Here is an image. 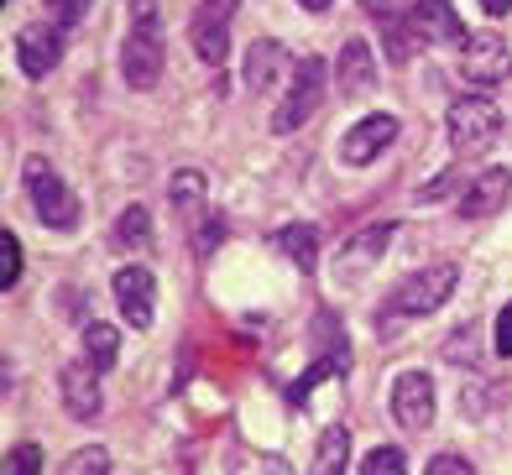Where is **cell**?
<instances>
[{"instance_id": "obj_1", "label": "cell", "mask_w": 512, "mask_h": 475, "mask_svg": "<svg viewBox=\"0 0 512 475\" xmlns=\"http://www.w3.org/2000/svg\"><path fill=\"white\" fill-rule=\"evenodd\" d=\"M445 126H450V147L460 157H481L502 136V110L492 100H481V94H465V100H455L445 110Z\"/></svg>"}, {"instance_id": "obj_2", "label": "cell", "mask_w": 512, "mask_h": 475, "mask_svg": "<svg viewBox=\"0 0 512 475\" xmlns=\"http://www.w3.org/2000/svg\"><path fill=\"white\" fill-rule=\"evenodd\" d=\"M27 194H32L37 220L48 230H74L79 225V194L53 173V162H42V157L27 162Z\"/></svg>"}, {"instance_id": "obj_3", "label": "cell", "mask_w": 512, "mask_h": 475, "mask_svg": "<svg viewBox=\"0 0 512 475\" xmlns=\"http://www.w3.org/2000/svg\"><path fill=\"white\" fill-rule=\"evenodd\" d=\"M324 79H330L324 58H304V63L293 68V89L283 94V105L272 110V131H277V136L298 131V126H304L309 115L319 110V100H324Z\"/></svg>"}, {"instance_id": "obj_4", "label": "cell", "mask_w": 512, "mask_h": 475, "mask_svg": "<svg viewBox=\"0 0 512 475\" xmlns=\"http://www.w3.org/2000/svg\"><path fill=\"white\" fill-rule=\"evenodd\" d=\"M455 282H460V267H455V261H434V267L413 272L403 288L392 293V314H408V319L434 314V308H445V298L455 293Z\"/></svg>"}, {"instance_id": "obj_5", "label": "cell", "mask_w": 512, "mask_h": 475, "mask_svg": "<svg viewBox=\"0 0 512 475\" xmlns=\"http://www.w3.org/2000/svg\"><path fill=\"white\" fill-rule=\"evenodd\" d=\"M460 74L471 79L476 89H492L512 74V53L497 32H471V42L460 47Z\"/></svg>"}, {"instance_id": "obj_6", "label": "cell", "mask_w": 512, "mask_h": 475, "mask_svg": "<svg viewBox=\"0 0 512 475\" xmlns=\"http://www.w3.org/2000/svg\"><path fill=\"white\" fill-rule=\"evenodd\" d=\"M434 408H439V397H434V376L429 371H403L398 382H392V418H398L403 429L424 434L434 423Z\"/></svg>"}, {"instance_id": "obj_7", "label": "cell", "mask_w": 512, "mask_h": 475, "mask_svg": "<svg viewBox=\"0 0 512 475\" xmlns=\"http://www.w3.org/2000/svg\"><path fill=\"white\" fill-rule=\"evenodd\" d=\"M408 27H413L418 42H434V47H465L471 42V32H465V21L450 0H413Z\"/></svg>"}, {"instance_id": "obj_8", "label": "cell", "mask_w": 512, "mask_h": 475, "mask_svg": "<svg viewBox=\"0 0 512 475\" xmlns=\"http://www.w3.org/2000/svg\"><path fill=\"white\" fill-rule=\"evenodd\" d=\"M63 58V27L58 21H32L16 32V63L27 79H48Z\"/></svg>"}, {"instance_id": "obj_9", "label": "cell", "mask_w": 512, "mask_h": 475, "mask_svg": "<svg viewBox=\"0 0 512 475\" xmlns=\"http://www.w3.org/2000/svg\"><path fill=\"white\" fill-rule=\"evenodd\" d=\"M507 194H512V173L507 168H481V173L465 178V188L455 194V209L465 220H486L507 204Z\"/></svg>"}, {"instance_id": "obj_10", "label": "cell", "mask_w": 512, "mask_h": 475, "mask_svg": "<svg viewBox=\"0 0 512 475\" xmlns=\"http://www.w3.org/2000/svg\"><path fill=\"white\" fill-rule=\"evenodd\" d=\"M392 141H398V115H366V121H356L340 136V157L351 162V168H366V162H377V152H387Z\"/></svg>"}, {"instance_id": "obj_11", "label": "cell", "mask_w": 512, "mask_h": 475, "mask_svg": "<svg viewBox=\"0 0 512 475\" xmlns=\"http://www.w3.org/2000/svg\"><path fill=\"white\" fill-rule=\"evenodd\" d=\"M115 288V303H121V314L131 329H152V298H157V277L147 267H121L110 277Z\"/></svg>"}, {"instance_id": "obj_12", "label": "cell", "mask_w": 512, "mask_h": 475, "mask_svg": "<svg viewBox=\"0 0 512 475\" xmlns=\"http://www.w3.org/2000/svg\"><path fill=\"white\" fill-rule=\"evenodd\" d=\"M335 84L345 100H366L371 89H377V53H371V42L366 37H351L340 47V58H335Z\"/></svg>"}, {"instance_id": "obj_13", "label": "cell", "mask_w": 512, "mask_h": 475, "mask_svg": "<svg viewBox=\"0 0 512 475\" xmlns=\"http://www.w3.org/2000/svg\"><path fill=\"white\" fill-rule=\"evenodd\" d=\"M121 74H126L131 89H157V79H162V42H157V32H131L126 37Z\"/></svg>"}, {"instance_id": "obj_14", "label": "cell", "mask_w": 512, "mask_h": 475, "mask_svg": "<svg viewBox=\"0 0 512 475\" xmlns=\"http://www.w3.org/2000/svg\"><path fill=\"white\" fill-rule=\"evenodd\" d=\"M58 387H63V408L74 413V418H100V371L89 366V361L63 366Z\"/></svg>"}, {"instance_id": "obj_15", "label": "cell", "mask_w": 512, "mask_h": 475, "mask_svg": "<svg viewBox=\"0 0 512 475\" xmlns=\"http://www.w3.org/2000/svg\"><path fill=\"white\" fill-rule=\"evenodd\" d=\"M392 230H398V225H366L361 235H351V241H345V251H340V277H361L371 261L387 251Z\"/></svg>"}, {"instance_id": "obj_16", "label": "cell", "mask_w": 512, "mask_h": 475, "mask_svg": "<svg viewBox=\"0 0 512 475\" xmlns=\"http://www.w3.org/2000/svg\"><path fill=\"white\" fill-rule=\"evenodd\" d=\"M345 465H351V429H340V423H335V429L319 434L309 475H345Z\"/></svg>"}, {"instance_id": "obj_17", "label": "cell", "mask_w": 512, "mask_h": 475, "mask_svg": "<svg viewBox=\"0 0 512 475\" xmlns=\"http://www.w3.org/2000/svg\"><path fill=\"white\" fill-rule=\"evenodd\" d=\"M277 251H283L298 272H314L319 267V235H314V225H283V230H277Z\"/></svg>"}, {"instance_id": "obj_18", "label": "cell", "mask_w": 512, "mask_h": 475, "mask_svg": "<svg viewBox=\"0 0 512 475\" xmlns=\"http://www.w3.org/2000/svg\"><path fill=\"white\" fill-rule=\"evenodd\" d=\"M84 355L95 371H110L115 361H121V329L115 324H89L84 329Z\"/></svg>"}, {"instance_id": "obj_19", "label": "cell", "mask_w": 512, "mask_h": 475, "mask_svg": "<svg viewBox=\"0 0 512 475\" xmlns=\"http://www.w3.org/2000/svg\"><path fill=\"white\" fill-rule=\"evenodd\" d=\"M277 68H283V47L277 42H251V53H246V84L251 89H267L277 79Z\"/></svg>"}, {"instance_id": "obj_20", "label": "cell", "mask_w": 512, "mask_h": 475, "mask_svg": "<svg viewBox=\"0 0 512 475\" xmlns=\"http://www.w3.org/2000/svg\"><path fill=\"white\" fill-rule=\"evenodd\" d=\"M115 241L131 246V251H147L152 246V215H147V204H126L121 209V220H115Z\"/></svg>"}, {"instance_id": "obj_21", "label": "cell", "mask_w": 512, "mask_h": 475, "mask_svg": "<svg viewBox=\"0 0 512 475\" xmlns=\"http://www.w3.org/2000/svg\"><path fill=\"white\" fill-rule=\"evenodd\" d=\"M194 53H199V63L220 68L225 53H230V32L225 27H194Z\"/></svg>"}, {"instance_id": "obj_22", "label": "cell", "mask_w": 512, "mask_h": 475, "mask_svg": "<svg viewBox=\"0 0 512 475\" xmlns=\"http://www.w3.org/2000/svg\"><path fill=\"white\" fill-rule=\"evenodd\" d=\"M361 475H408V455H403L398 444H377L361 460Z\"/></svg>"}, {"instance_id": "obj_23", "label": "cell", "mask_w": 512, "mask_h": 475, "mask_svg": "<svg viewBox=\"0 0 512 475\" xmlns=\"http://www.w3.org/2000/svg\"><path fill=\"white\" fill-rule=\"evenodd\" d=\"M58 475H110V455L100 444H84V449H74V455L63 460Z\"/></svg>"}, {"instance_id": "obj_24", "label": "cell", "mask_w": 512, "mask_h": 475, "mask_svg": "<svg viewBox=\"0 0 512 475\" xmlns=\"http://www.w3.org/2000/svg\"><path fill=\"white\" fill-rule=\"evenodd\" d=\"M168 194H173V204H178V209H194V204L204 199V173L183 168V173L173 178V188H168Z\"/></svg>"}, {"instance_id": "obj_25", "label": "cell", "mask_w": 512, "mask_h": 475, "mask_svg": "<svg viewBox=\"0 0 512 475\" xmlns=\"http://www.w3.org/2000/svg\"><path fill=\"white\" fill-rule=\"evenodd\" d=\"M241 0H204L199 16H194V27H225L230 32V16H236Z\"/></svg>"}, {"instance_id": "obj_26", "label": "cell", "mask_w": 512, "mask_h": 475, "mask_svg": "<svg viewBox=\"0 0 512 475\" xmlns=\"http://www.w3.org/2000/svg\"><path fill=\"white\" fill-rule=\"evenodd\" d=\"M6 475H42V449L37 444H16L6 455Z\"/></svg>"}, {"instance_id": "obj_27", "label": "cell", "mask_w": 512, "mask_h": 475, "mask_svg": "<svg viewBox=\"0 0 512 475\" xmlns=\"http://www.w3.org/2000/svg\"><path fill=\"white\" fill-rule=\"evenodd\" d=\"M168 0H131V21H136V32H157V16Z\"/></svg>"}, {"instance_id": "obj_28", "label": "cell", "mask_w": 512, "mask_h": 475, "mask_svg": "<svg viewBox=\"0 0 512 475\" xmlns=\"http://www.w3.org/2000/svg\"><path fill=\"white\" fill-rule=\"evenodd\" d=\"M492 350L512 361V298L502 303V314H497V329H492Z\"/></svg>"}, {"instance_id": "obj_29", "label": "cell", "mask_w": 512, "mask_h": 475, "mask_svg": "<svg viewBox=\"0 0 512 475\" xmlns=\"http://www.w3.org/2000/svg\"><path fill=\"white\" fill-rule=\"evenodd\" d=\"M0 246H6V272H0V288H16V277H21V241L6 230V241H0Z\"/></svg>"}, {"instance_id": "obj_30", "label": "cell", "mask_w": 512, "mask_h": 475, "mask_svg": "<svg viewBox=\"0 0 512 475\" xmlns=\"http://www.w3.org/2000/svg\"><path fill=\"white\" fill-rule=\"evenodd\" d=\"M424 475H476V465L465 460V455H434Z\"/></svg>"}, {"instance_id": "obj_31", "label": "cell", "mask_w": 512, "mask_h": 475, "mask_svg": "<svg viewBox=\"0 0 512 475\" xmlns=\"http://www.w3.org/2000/svg\"><path fill=\"white\" fill-rule=\"evenodd\" d=\"M366 16H377L382 27H398V6H413V0H361Z\"/></svg>"}, {"instance_id": "obj_32", "label": "cell", "mask_w": 512, "mask_h": 475, "mask_svg": "<svg viewBox=\"0 0 512 475\" xmlns=\"http://www.w3.org/2000/svg\"><path fill=\"white\" fill-rule=\"evenodd\" d=\"M48 6H53V16H58V27H74L89 0H48Z\"/></svg>"}, {"instance_id": "obj_33", "label": "cell", "mask_w": 512, "mask_h": 475, "mask_svg": "<svg viewBox=\"0 0 512 475\" xmlns=\"http://www.w3.org/2000/svg\"><path fill=\"white\" fill-rule=\"evenodd\" d=\"M330 371H340V366H330V361H319V366H314V371L304 376V382L293 387V402H304V397H309V392H314V387H319V382H324V376H330Z\"/></svg>"}, {"instance_id": "obj_34", "label": "cell", "mask_w": 512, "mask_h": 475, "mask_svg": "<svg viewBox=\"0 0 512 475\" xmlns=\"http://www.w3.org/2000/svg\"><path fill=\"white\" fill-rule=\"evenodd\" d=\"M492 397H512V382H507L502 392H492ZM465 413H471V418H481V413H486V397H481V392H471V397H465Z\"/></svg>"}, {"instance_id": "obj_35", "label": "cell", "mask_w": 512, "mask_h": 475, "mask_svg": "<svg viewBox=\"0 0 512 475\" xmlns=\"http://www.w3.org/2000/svg\"><path fill=\"white\" fill-rule=\"evenodd\" d=\"M481 11H486V16H507L512 0H481Z\"/></svg>"}, {"instance_id": "obj_36", "label": "cell", "mask_w": 512, "mask_h": 475, "mask_svg": "<svg viewBox=\"0 0 512 475\" xmlns=\"http://www.w3.org/2000/svg\"><path fill=\"white\" fill-rule=\"evenodd\" d=\"M298 6H304V11H314V16H319V11H330L335 0H298Z\"/></svg>"}]
</instances>
